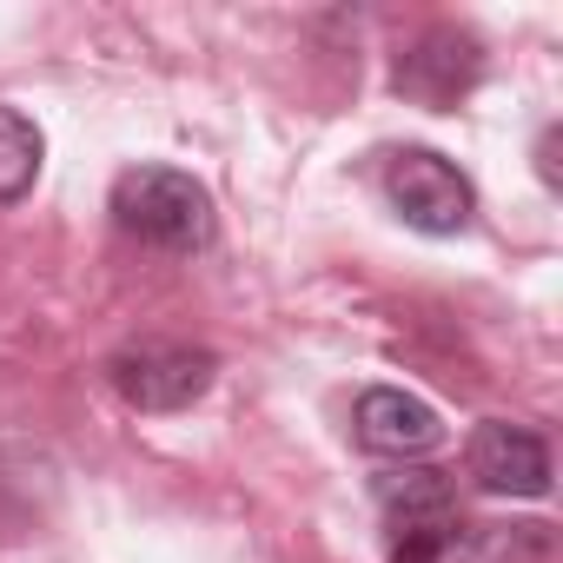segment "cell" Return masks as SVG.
Returning a JSON list of instances; mask_svg holds the SVG:
<instances>
[{
    "mask_svg": "<svg viewBox=\"0 0 563 563\" xmlns=\"http://www.w3.org/2000/svg\"><path fill=\"white\" fill-rule=\"evenodd\" d=\"M113 225L159 252H206L219 232L212 192L179 166H126L113 179Z\"/></svg>",
    "mask_w": 563,
    "mask_h": 563,
    "instance_id": "obj_1",
    "label": "cell"
},
{
    "mask_svg": "<svg viewBox=\"0 0 563 563\" xmlns=\"http://www.w3.org/2000/svg\"><path fill=\"white\" fill-rule=\"evenodd\" d=\"M378 510H385V550L391 563H444L464 543V510L457 484L431 464L385 471L378 477Z\"/></svg>",
    "mask_w": 563,
    "mask_h": 563,
    "instance_id": "obj_2",
    "label": "cell"
},
{
    "mask_svg": "<svg viewBox=\"0 0 563 563\" xmlns=\"http://www.w3.org/2000/svg\"><path fill=\"white\" fill-rule=\"evenodd\" d=\"M107 378L113 391L133 405V411H186L212 391L219 378V358L206 345H179V339H140V345H120L107 358Z\"/></svg>",
    "mask_w": 563,
    "mask_h": 563,
    "instance_id": "obj_3",
    "label": "cell"
},
{
    "mask_svg": "<svg viewBox=\"0 0 563 563\" xmlns=\"http://www.w3.org/2000/svg\"><path fill=\"white\" fill-rule=\"evenodd\" d=\"M385 199L398 206V219H405L411 232H431V239L464 232L471 212H477L471 179H464L444 153H431V146H398V153L385 159Z\"/></svg>",
    "mask_w": 563,
    "mask_h": 563,
    "instance_id": "obj_4",
    "label": "cell"
},
{
    "mask_svg": "<svg viewBox=\"0 0 563 563\" xmlns=\"http://www.w3.org/2000/svg\"><path fill=\"white\" fill-rule=\"evenodd\" d=\"M477 80H484V47H477L471 34H457V27L418 34V41L398 54V74H391V87H398L411 107H431V113L457 107Z\"/></svg>",
    "mask_w": 563,
    "mask_h": 563,
    "instance_id": "obj_5",
    "label": "cell"
},
{
    "mask_svg": "<svg viewBox=\"0 0 563 563\" xmlns=\"http://www.w3.org/2000/svg\"><path fill=\"white\" fill-rule=\"evenodd\" d=\"M464 471L490 497H550V444L530 424L484 418L464 444Z\"/></svg>",
    "mask_w": 563,
    "mask_h": 563,
    "instance_id": "obj_6",
    "label": "cell"
},
{
    "mask_svg": "<svg viewBox=\"0 0 563 563\" xmlns=\"http://www.w3.org/2000/svg\"><path fill=\"white\" fill-rule=\"evenodd\" d=\"M352 438L372 457H431L444 444V424H438V411L424 398H411L398 385H372L352 405Z\"/></svg>",
    "mask_w": 563,
    "mask_h": 563,
    "instance_id": "obj_7",
    "label": "cell"
},
{
    "mask_svg": "<svg viewBox=\"0 0 563 563\" xmlns=\"http://www.w3.org/2000/svg\"><path fill=\"white\" fill-rule=\"evenodd\" d=\"M41 153H47L41 126H34L27 113H14V107H0V206H14V199L34 192Z\"/></svg>",
    "mask_w": 563,
    "mask_h": 563,
    "instance_id": "obj_8",
    "label": "cell"
},
{
    "mask_svg": "<svg viewBox=\"0 0 563 563\" xmlns=\"http://www.w3.org/2000/svg\"><path fill=\"white\" fill-rule=\"evenodd\" d=\"M457 563H550V530L543 523H490L471 530Z\"/></svg>",
    "mask_w": 563,
    "mask_h": 563,
    "instance_id": "obj_9",
    "label": "cell"
},
{
    "mask_svg": "<svg viewBox=\"0 0 563 563\" xmlns=\"http://www.w3.org/2000/svg\"><path fill=\"white\" fill-rule=\"evenodd\" d=\"M537 173H543V186H556V126H543V140H537Z\"/></svg>",
    "mask_w": 563,
    "mask_h": 563,
    "instance_id": "obj_10",
    "label": "cell"
}]
</instances>
